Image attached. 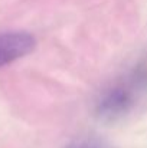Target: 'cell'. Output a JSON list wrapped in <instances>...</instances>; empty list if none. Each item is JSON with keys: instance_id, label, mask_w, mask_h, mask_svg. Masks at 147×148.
I'll use <instances>...</instances> for the list:
<instances>
[{"instance_id": "obj_1", "label": "cell", "mask_w": 147, "mask_h": 148, "mask_svg": "<svg viewBox=\"0 0 147 148\" xmlns=\"http://www.w3.org/2000/svg\"><path fill=\"white\" fill-rule=\"evenodd\" d=\"M36 46L35 38L28 32H6L0 35V68L29 55Z\"/></svg>"}, {"instance_id": "obj_2", "label": "cell", "mask_w": 147, "mask_h": 148, "mask_svg": "<svg viewBox=\"0 0 147 148\" xmlns=\"http://www.w3.org/2000/svg\"><path fill=\"white\" fill-rule=\"evenodd\" d=\"M133 103V94L127 86H115L101 102V112L107 115H117L124 112Z\"/></svg>"}]
</instances>
